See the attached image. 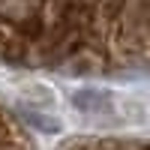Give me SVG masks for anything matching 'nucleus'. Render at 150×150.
Returning <instances> with one entry per match:
<instances>
[{
    "mask_svg": "<svg viewBox=\"0 0 150 150\" xmlns=\"http://www.w3.org/2000/svg\"><path fill=\"white\" fill-rule=\"evenodd\" d=\"M18 102L24 108V114H27L36 126H42V129H48L45 117H57V93H54L51 84H45L39 78H30V81L18 84Z\"/></svg>",
    "mask_w": 150,
    "mask_h": 150,
    "instance_id": "nucleus-1",
    "label": "nucleus"
}]
</instances>
